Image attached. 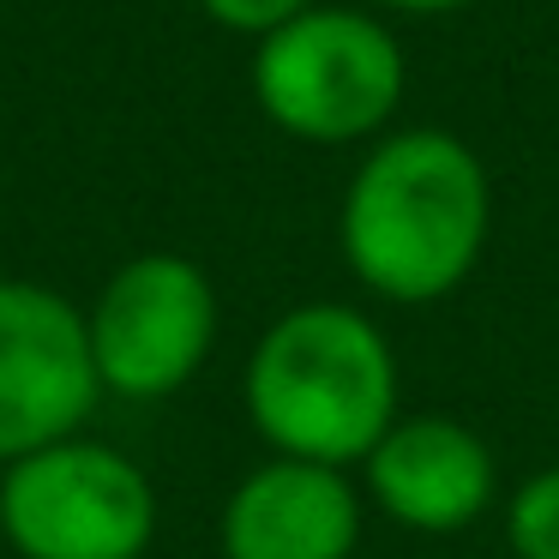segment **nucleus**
I'll return each instance as SVG.
<instances>
[{"label":"nucleus","instance_id":"obj_1","mask_svg":"<svg viewBox=\"0 0 559 559\" xmlns=\"http://www.w3.org/2000/svg\"><path fill=\"white\" fill-rule=\"evenodd\" d=\"M487 223L493 193L481 157L445 127H409L361 157L337 211V241L373 295L427 307L475 271Z\"/></svg>","mask_w":559,"mask_h":559},{"label":"nucleus","instance_id":"obj_2","mask_svg":"<svg viewBox=\"0 0 559 559\" xmlns=\"http://www.w3.org/2000/svg\"><path fill=\"white\" fill-rule=\"evenodd\" d=\"M247 415L277 457L361 463L397 421V355L343 301L289 307L247 361Z\"/></svg>","mask_w":559,"mask_h":559},{"label":"nucleus","instance_id":"obj_3","mask_svg":"<svg viewBox=\"0 0 559 559\" xmlns=\"http://www.w3.org/2000/svg\"><path fill=\"white\" fill-rule=\"evenodd\" d=\"M409 61L373 13L307 7L253 49V97L271 127L307 145H355L397 115Z\"/></svg>","mask_w":559,"mask_h":559},{"label":"nucleus","instance_id":"obj_4","mask_svg":"<svg viewBox=\"0 0 559 559\" xmlns=\"http://www.w3.org/2000/svg\"><path fill=\"white\" fill-rule=\"evenodd\" d=\"M0 535L19 559H139L157 535V493L115 445L55 439L7 463Z\"/></svg>","mask_w":559,"mask_h":559},{"label":"nucleus","instance_id":"obj_5","mask_svg":"<svg viewBox=\"0 0 559 559\" xmlns=\"http://www.w3.org/2000/svg\"><path fill=\"white\" fill-rule=\"evenodd\" d=\"M91 361L115 397H175L217 343V289L181 253H139L85 313Z\"/></svg>","mask_w":559,"mask_h":559},{"label":"nucleus","instance_id":"obj_6","mask_svg":"<svg viewBox=\"0 0 559 559\" xmlns=\"http://www.w3.org/2000/svg\"><path fill=\"white\" fill-rule=\"evenodd\" d=\"M97 391L85 313L43 283L0 277V457L19 463L73 439Z\"/></svg>","mask_w":559,"mask_h":559},{"label":"nucleus","instance_id":"obj_7","mask_svg":"<svg viewBox=\"0 0 559 559\" xmlns=\"http://www.w3.org/2000/svg\"><path fill=\"white\" fill-rule=\"evenodd\" d=\"M361 463L367 493L385 506V518L421 535L469 530L499 487L487 439L451 415H397Z\"/></svg>","mask_w":559,"mask_h":559},{"label":"nucleus","instance_id":"obj_8","mask_svg":"<svg viewBox=\"0 0 559 559\" xmlns=\"http://www.w3.org/2000/svg\"><path fill=\"white\" fill-rule=\"evenodd\" d=\"M361 493L349 475L307 457H271L223 506V559H349Z\"/></svg>","mask_w":559,"mask_h":559},{"label":"nucleus","instance_id":"obj_9","mask_svg":"<svg viewBox=\"0 0 559 559\" xmlns=\"http://www.w3.org/2000/svg\"><path fill=\"white\" fill-rule=\"evenodd\" d=\"M506 535L518 559H559V469H542L511 493Z\"/></svg>","mask_w":559,"mask_h":559},{"label":"nucleus","instance_id":"obj_10","mask_svg":"<svg viewBox=\"0 0 559 559\" xmlns=\"http://www.w3.org/2000/svg\"><path fill=\"white\" fill-rule=\"evenodd\" d=\"M211 19H217L223 31H241V37H265V31L289 25V19H301L307 7H319V0H199Z\"/></svg>","mask_w":559,"mask_h":559},{"label":"nucleus","instance_id":"obj_11","mask_svg":"<svg viewBox=\"0 0 559 559\" xmlns=\"http://www.w3.org/2000/svg\"><path fill=\"white\" fill-rule=\"evenodd\" d=\"M379 7H391V13H415V19H439V13H463V7H475V0H379Z\"/></svg>","mask_w":559,"mask_h":559}]
</instances>
